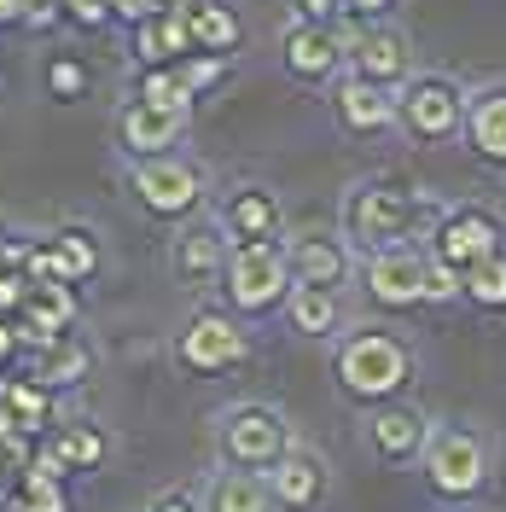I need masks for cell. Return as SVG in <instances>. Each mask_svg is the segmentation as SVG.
Segmentation results:
<instances>
[{"label": "cell", "instance_id": "6da1fadb", "mask_svg": "<svg viewBox=\"0 0 506 512\" xmlns=\"http://www.w3.org/2000/svg\"><path fill=\"white\" fill-rule=\"evenodd\" d=\"M443 198L419 192L402 175H361L338 204V233L355 251H396V245H425L443 222Z\"/></svg>", "mask_w": 506, "mask_h": 512}, {"label": "cell", "instance_id": "7a4b0ae2", "mask_svg": "<svg viewBox=\"0 0 506 512\" xmlns=\"http://www.w3.org/2000/svg\"><path fill=\"white\" fill-rule=\"evenodd\" d=\"M332 384L361 414L384 408V402H402L419 384V350H413V338H402L396 326H379V320L344 326L332 338Z\"/></svg>", "mask_w": 506, "mask_h": 512}, {"label": "cell", "instance_id": "3957f363", "mask_svg": "<svg viewBox=\"0 0 506 512\" xmlns=\"http://www.w3.org/2000/svg\"><path fill=\"white\" fill-rule=\"evenodd\" d=\"M419 483L443 507H477L495 483V443L466 419H431V437L419 454Z\"/></svg>", "mask_w": 506, "mask_h": 512}, {"label": "cell", "instance_id": "277c9868", "mask_svg": "<svg viewBox=\"0 0 506 512\" xmlns=\"http://www.w3.org/2000/svg\"><path fill=\"white\" fill-rule=\"evenodd\" d=\"M466 82L448 70H413L396 88V134L408 146H460L466 134Z\"/></svg>", "mask_w": 506, "mask_h": 512}, {"label": "cell", "instance_id": "5b68a950", "mask_svg": "<svg viewBox=\"0 0 506 512\" xmlns=\"http://www.w3.org/2000/svg\"><path fill=\"white\" fill-rule=\"evenodd\" d=\"M291 256H285V239H256V245H233L222 268V303L239 320H268L285 309L291 297Z\"/></svg>", "mask_w": 506, "mask_h": 512}, {"label": "cell", "instance_id": "8992f818", "mask_svg": "<svg viewBox=\"0 0 506 512\" xmlns=\"http://www.w3.org/2000/svg\"><path fill=\"white\" fill-rule=\"evenodd\" d=\"M128 198L140 204L146 222H163V227H181L204 210L210 198V175L198 158H146V163H128Z\"/></svg>", "mask_w": 506, "mask_h": 512}, {"label": "cell", "instance_id": "52a82bcc", "mask_svg": "<svg viewBox=\"0 0 506 512\" xmlns=\"http://www.w3.org/2000/svg\"><path fill=\"white\" fill-rule=\"evenodd\" d=\"M169 355H175V367L187 379H222V373L251 361V332H245V320L233 315L227 303H210V309H192L187 315V326L175 332Z\"/></svg>", "mask_w": 506, "mask_h": 512}, {"label": "cell", "instance_id": "ba28073f", "mask_svg": "<svg viewBox=\"0 0 506 512\" xmlns=\"http://www.w3.org/2000/svg\"><path fill=\"white\" fill-rule=\"evenodd\" d=\"M291 448V425L274 402H233L216 414V460L239 472H268Z\"/></svg>", "mask_w": 506, "mask_h": 512}, {"label": "cell", "instance_id": "9c48e42d", "mask_svg": "<svg viewBox=\"0 0 506 512\" xmlns=\"http://www.w3.org/2000/svg\"><path fill=\"white\" fill-rule=\"evenodd\" d=\"M425 274H431V251L425 245H396V251H367L355 262V286L379 315H419L425 303Z\"/></svg>", "mask_w": 506, "mask_h": 512}, {"label": "cell", "instance_id": "30bf717a", "mask_svg": "<svg viewBox=\"0 0 506 512\" xmlns=\"http://www.w3.org/2000/svg\"><path fill=\"white\" fill-rule=\"evenodd\" d=\"M425 251L466 274V268H477V262H489V256L506 251V216L495 204H448L437 233L425 239Z\"/></svg>", "mask_w": 506, "mask_h": 512}, {"label": "cell", "instance_id": "8fae6325", "mask_svg": "<svg viewBox=\"0 0 506 512\" xmlns=\"http://www.w3.org/2000/svg\"><path fill=\"white\" fill-rule=\"evenodd\" d=\"M344 30V64L367 82H384V88H402L413 70V41L390 18H338Z\"/></svg>", "mask_w": 506, "mask_h": 512}, {"label": "cell", "instance_id": "7c38bea8", "mask_svg": "<svg viewBox=\"0 0 506 512\" xmlns=\"http://www.w3.org/2000/svg\"><path fill=\"white\" fill-rule=\"evenodd\" d=\"M187 123H192V111H181V105H152V99L128 94L123 105H117L111 134H117V152H123L128 163H146V158H169V152H181Z\"/></svg>", "mask_w": 506, "mask_h": 512}, {"label": "cell", "instance_id": "4fadbf2b", "mask_svg": "<svg viewBox=\"0 0 506 512\" xmlns=\"http://www.w3.org/2000/svg\"><path fill=\"white\" fill-rule=\"evenodd\" d=\"M280 64L291 82H303V88H332L338 76H344V30L338 24H303V18H291L280 35Z\"/></svg>", "mask_w": 506, "mask_h": 512}, {"label": "cell", "instance_id": "5bb4252c", "mask_svg": "<svg viewBox=\"0 0 506 512\" xmlns=\"http://www.w3.org/2000/svg\"><path fill=\"white\" fill-rule=\"evenodd\" d=\"M326 105H332V123L344 128L349 140H384V134H396V88H384V82H367V76L344 70L326 88Z\"/></svg>", "mask_w": 506, "mask_h": 512}, {"label": "cell", "instance_id": "9a60e30c", "mask_svg": "<svg viewBox=\"0 0 506 512\" xmlns=\"http://www.w3.org/2000/svg\"><path fill=\"white\" fill-rule=\"evenodd\" d=\"M425 437H431V419L419 414L408 396L402 402H384V408H367V419H361V443L384 466H419Z\"/></svg>", "mask_w": 506, "mask_h": 512}, {"label": "cell", "instance_id": "2e32d148", "mask_svg": "<svg viewBox=\"0 0 506 512\" xmlns=\"http://www.w3.org/2000/svg\"><path fill=\"white\" fill-rule=\"evenodd\" d=\"M227 251H233V239L222 233V222H181L175 245H169V274H175V286L216 291L222 286V268H227Z\"/></svg>", "mask_w": 506, "mask_h": 512}, {"label": "cell", "instance_id": "e0dca14e", "mask_svg": "<svg viewBox=\"0 0 506 512\" xmlns=\"http://www.w3.org/2000/svg\"><path fill=\"white\" fill-rule=\"evenodd\" d=\"M262 478L274 489V507L280 512H320L332 501V472H326V460H320L315 448H303V443L285 448Z\"/></svg>", "mask_w": 506, "mask_h": 512}, {"label": "cell", "instance_id": "ac0fdd59", "mask_svg": "<svg viewBox=\"0 0 506 512\" xmlns=\"http://www.w3.org/2000/svg\"><path fill=\"white\" fill-rule=\"evenodd\" d=\"M285 256H291L297 286H326V291H344L355 280V262H361V251L344 233H297V239H285Z\"/></svg>", "mask_w": 506, "mask_h": 512}, {"label": "cell", "instance_id": "d6986e66", "mask_svg": "<svg viewBox=\"0 0 506 512\" xmlns=\"http://www.w3.org/2000/svg\"><path fill=\"white\" fill-rule=\"evenodd\" d=\"M216 222L233 245H256V239H280L285 233V204L274 187H262V181H239V187L227 192L222 204H216Z\"/></svg>", "mask_w": 506, "mask_h": 512}, {"label": "cell", "instance_id": "ffe728a7", "mask_svg": "<svg viewBox=\"0 0 506 512\" xmlns=\"http://www.w3.org/2000/svg\"><path fill=\"white\" fill-rule=\"evenodd\" d=\"M460 146L472 152L483 169L506 175V82H483L466 94V134Z\"/></svg>", "mask_w": 506, "mask_h": 512}, {"label": "cell", "instance_id": "44dd1931", "mask_svg": "<svg viewBox=\"0 0 506 512\" xmlns=\"http://www.w3.org/2000/svg\"><path fill=\"white\" fill-rule=\"evenodd\" d=\"M128 47H134V64H181L192 47V18L181 6H158L146 18L128 24Z\"/></svg>", "mask_w": 506, "mask_h": 512}, {"label": "cell", "instance_id": "7402d4cb", "mask_svg": "<svg viewBox=\"0 0 506 512\" xmlns=\"http://www.w3.org/2000/svg\"><path fill=\"white\" fill-rule=\"evenodd\" d=\"M285 326L297 338H315V344H332L344 332V291H326V286H291L285 297Z\"/></svg>", "mask_w": 506, "mask_h": 512}, {"label": "cell", "instance_id": "603a6c76", "mask_svg": "<svg viewBox=\"0 0 506 512\" xmlns=\"http://www.w3.org/2000/svg\"><path fill=\"white\" fill-rule=\"evenodd\" d=\"M204 512H280V507H274V489H268L262 472L222 466L216 478L204 483Z\"/></svg>", "mask_w": 506, "mask_h": 512}, {"label": "cell", "instance_id": "cb8c5ba5", "mask_svg": "<svg viewBox=\"0 0 506 512\" xmlns=\"http://www.w3.org/2000/svg\"><path fill=\"white\" fill-rule=\"evenodd\" d=\"M47 448L59 454L64 466H70V478H76V472H99V466H105V454H111V437L99 431L94 419H70V425H53Z\"/></svg>", "mask_w": 506, "mask_h": 512}, {"label": "cell", "instance_id": "d4e9b609", "mask_svg": "<svg viewBox=\"0 0 506 512\" xmlns=\"http://www.w3.org/2000/svg\"><path fill=\"white\" fill-rule=\"evenodd\" d=\"M192 18V47L198 53H239V41H245V24H239V12L227 6V0H198V6H187Z\"/></svg>", "mask_w": 506, "mask_h": 512}, {"label": "cell", "instance_id": "484cf974", "mask_svg": "<svg viewBox=\"0 0 506 512\" xmlns=\"http://www.w3.org/2000/svg\"><path fill=\"white\" fill-rule=\"evenodd\" d=\"M53 251H59V268L70 286H88L99 274V262H105V251H99V233L88 222H64L53 227Z\"/></svg>", "mask_w": 506, "mask_h": 512}, {"label": "cell", "instance_id": "4316f807", "mask_svg": "<svg viewBox=\"0 0 506 512\" xmlns=\"http://www.w3.org/2000/svg\"><path fill=\"white\" fill-rule=\"evenodd\" d=\"M88 344H76L70 332H59V338H47L41 344V355H35V379L47 384V390H64V384L88 379Z\"/></svg>", "mask_w": 506, "mask_h": 512}, {"label": "cell", "instance_id": "83f0119b", "mask_svg": "<svg viewBox=\"0 0 506 512\" xmlns=\"http://www.w3.org/2000/svg\"><path fill=\"white\" fill-rule=\"evenodd\" d=\"M460 303L483 320H501L506 315V251L489 256V262H477L466 268V291H460Z\"/></svg>", "mask_w": 506, "mask_h": 512}, {"label": "cell", "instance_id": "f1b7e54d", "mask_svg": "<svg viewBox=\"0 0 506 512\" xmlns=\"http://www.w3.org/2000/svg\"><path fill=\"white\" fill-rule=\"evenodd\" d=\"M41 88H47L53 105H76V99H88V88H94V70H88V59H76V53H53V59L41 64Z\"/></svg>", "mask_w": 506, "mask_h": 512}, {"label": "cell", "instance_id": "f546056e", "mask_svg": "<svg viewBox=\"0 0 506 512\" xmlns=\"http://www.w3.org/2000/svg\"><path fill=\"white\" fill-rule=\"evenodd\" d=\"M6 414H12V425H24V431H41L47 414H53V390L41 379H12L6 384Z\"/></svg>", "mask_w": 506, "mask_h": 512}, {"label": "cell", "instance_id": "4dcf8cb0", "mask_svg": "<svg viewBox=\"0 0 506 512\" xmlns=\"http://www.w3.org/2000/svg\"><path fill=\"white\" fill-rule=\"evenodd\" d=\"M134 99L192 111V94H187V82H181V70H175V64H140V76H134Z\"/></svg>", "mask_w": 506, "mask_h": 512}, {"label": "cell", "instance_id": "1f68e13d", "mask_svg": "<svg viewBox=\"0 0 506 512\" xmlns=\"http://www.w3.org/2000/svg\"><path fill=\"white\" fill-rule=\"evenodd\" d=\"M175 70H181L187 94H192V99H204L210 88H222V82H227V70H233V59H227V53H187V59L175 64Z\"/></svg>", "mask_w": 506, "mask_h": 512}, {"label": "cell", "instance_id": "d6a6232c", "mask_svg": "<svg viewBox=\"0 0 506 512\" xmlns=\"http://www.w3.org/2000/svg\"><path fill=\"white\" fill-rule=\"evenodd\" d=\"M12 512H70V495H64V483H47V478L24 472L18 495H12Z\"/></svg>", "mask_w": 506, "mask_h": 512}, {"label": "cell", "instance_id": "836d02e7", "mask_svg": "<svg viewBox=\"0 0 506 512\" xmlns=\"http://www.w3.org/2000/svg\"><path fill=\"white\" fill-rule=\"evenodd\" d=\"M291 6V18H303V24H338L344 18V0H285Z\"/></svg>", "mask_w": 506, "mask_h": 512}, {"label": "cell", "instance_id": "e575fe53", "mask_svg": "<svg viewBox=\"0 0 506 512\" xmlns=\"http://www.w3.org/2000/svg\"><path fill=\"white\" fill-rule=\"evenodd\" d=\"M146 512H204V489H158Z\"/></svg>", "mask_w": 506, "mask_h": 512}, {"label": "cell", "instance_id": "d590c367", "mask_svg": "<svg viewBox=\"0 0 506 512\" xmlns=\"http://www.w3.org/2000/svg\"><path fill=\"white\" fill-rule=\"evenodd\" d=\"M402 0H344V18H396Z\"/></svg>", "mask_w": 506, "mask_h": 512}, {"label": "cell", "instance_id": "8d00e7d4", "mask_svg": "<svg viewBox=\"0 0 506 512\" xmlns=\"http://www.w3.org/2000/svg\"><path fill=\"white\" fill-rule=\"evenodd\" d=\"M6 268H24V233H12V227H0V274Z\"/></svg>", "mask_w": 506, "mask_h": 512}, {"label": "cell", "instance_id": "74e56055", "mask_svg": "<svg viewBox=\"0 0 506 512\" xmlns=\"http://www.w3.org/2000/svg\"><path fill=\"white\" fill-rule=\"evenodd\" d=\"M12 350H18V326H12V320H0V361H6Z\"/></svg>", "mask_w": 506, "mask_h": 512}, {"label": "cell", "instance_id": "f35d334b", "mask_svg": "<svg viewBox=\"0 0 506 512\" xmlns=\"http://www.w3.org/2000/svg\"><path fill=\"white\" fill-rule=\"evenodd\" d=\"M454 512H477V507H454Z\"/></svg>", "mask_w": 506, "mask_h": 512}]
</instances>
